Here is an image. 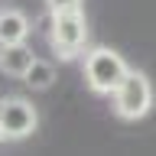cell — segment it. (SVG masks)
<instances>
[{
  "mask_svg": "<svg viewBox=\"0 0 156 156\" xmlns=\"http://www.w3.org/2000/svg\"><path fill=\"white\" fill-rule=\"evenodd\" d=\"M114 98V111L124 120H136V117H143L153 104V85H150V78L143 72H130L127 68V75L120 78V85L111 91Z\"/></svg>",
  "mask_w": 156,
  "mask_h": 156,
  "instance_id": "6da1fadb",
  "label": "cell"
},
{
  "mask_svg": "<svg viewBox=\"0 0 156 156\" xmlns=\"http://www.w3.org/2000/svg\"><path fill=\"white\" fill-rule=\"evenodd\" d=\"M127 75V62L117 55L114 49H91L85 55V81L91 91L98 94H111L117 85H120V78Z\"/></svg>",
  "mask_w": 156,
  "mask_h": 156,
  "instance_id": "7a4b0ae2",
  "label": "cell"
},
{
  "mask_svg": "<svg viewBox=\"0 0 156 156\" xmlns=\"http://www.w3.org/2000/svg\"><path fill=\"white\" fill-rule=\"evenodd\" d=\"M49 39L62 58H75L81 46L88 42V23L81 10H65V13H52L49 23Z\"/></svg>",
  "mask_w": 156,
  "mask_h": 156,
  "instance_id": "3957f363",
  "label": "cell"
},
{
  "mask_svg": "<svg viewBox=\"0 0 156 156\" xmlns=\"http://www.w3.org/2000/svg\"><path fill=\"white\" fill-rule=\"evenodd\" d=\"M36 124H39V114L29 101H23V98H3L0 101V127H3L7 140L29 136L36 130Z\"/></svg>",
  "mask_w": 156,
  "mask_h": 156,
  "instance_id": "277c9868",
  "label": "cell"
},
{
  "mask_svg": "<svg viewBox=\"0 0 156 156\" xmlns=\"http://www.w3.org/2000/svg\"><path fill=\"white\" fill-rule=\"evenodd\" d=\"M33 49L26 42H7V46H0V72L7 78H23L26 75V68L33 65Z\"/></svg>",
  "mask_w": 156,
  "mask_h": 156,
  "instance_id": "5b68a950",
  "label": "cell"
},
{
  "mask_svg": "<svg viewBox=\"0 0 156 156\" xmlns=\"http://www.w3.org/2000/svg\"><path fill=\"white\" fill-rule=\"evenodd\" d=\"M29 36V20L20 10H0V46L7 42H26Z\"/></svg>",
  "mask_w": 156,
  "mask_h": 156,
  "instance_id": "8992f818",
  "label": "cell"
},
{
  "mask_svg": "<svg viewBox=\"0 0 156 156\" xmlns=\"http://www.w3.org/2000/svg\"><path fill=\"white\" fill-rule=\"evenodd\" d=\"M23 81H26V85L33 88V91L52 88V81H55V65H52V62H46V58H33V65L26 68Z\"/></svg>",
  "mask_w": 156,
  "mask_h": 156,
  "instance_id": "52a82bcc",
  "label": "cell"
},
{
  "mask_svg": "<svg viewBox=\"0 0 156 156\" xmlns=\"http://www.w3.org/2000/svg\"><path fill=\"white\" fill-rule=\"evenodd\" d=\"M49 13H65V10H81V0H46Z\"/></svg>",
  "mask_w": 156,
  "mask_h": 156,
  "instance_id": "ba28073f",
  "label": "cell"
},
{
  "mask_svg": "<svg viewBox=\"0 0 156 156\" xmlns=\"http://www.w3.org/2000/svg\"><path fill=\"white\" fill-rule=\"evenodd\" d=\"M3 140H7V133H3V127H0V143H3Z\"/></svg>",
  "mask_w": 156,
  "mask_h": 156,
  "instance_id": "9c48e42d",
  "label": "cell"
}]
</instances>
